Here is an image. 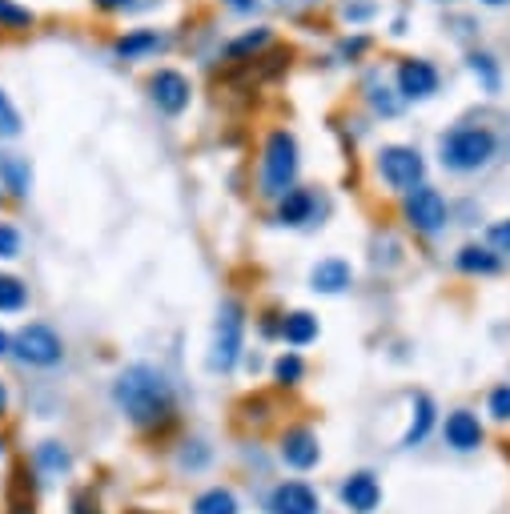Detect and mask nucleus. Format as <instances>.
I'll return each instance as SVG.
<instances>
[{
  "mask_svg": "<svg viewBox=\"0 0 510 514\" xmlns=\"http://www.w3.org/2000/svg\"><path fill=\"white\" fill-rule=\"evenodd\" d=\"M282 338L294 346V350H302V346H310L314 338H318V318L314 314H306V310H298V314H290L286 322H282Z\"/></svg>",
  "mask_w": 510,
  "mask_h": 514,
  "instance_id": "nucleus-21",
  "label": "nucleus"
},
{
  "mask_svg": "<svg viewBox=\"0 0 510 514\" xmlns=\"http://www.w3.org/2000/svg\"><path fill=\"white\" fill-rule=\"evenodd\" d=\"M97 5H101V9H109V13H113V9H129V5H133V0H97Z\"/></svg>",
  "mask_w": 510,
  "mask_h": 514,
  "instance_id": "nucleus-38",
  "label": "nucleus"
},
{
  "mask_svg": "<svg viewBox=\"0 0 510 514\" xmlns=\"http://www.w3.org/2000/svg\"><path fill=\"white\" fill-rule=\"evenodd\" d=\"M0 454H5V442H0Z\"/></svg>",
  "mask_w": 510,
  "mask_h": 514,
  "instance_id": "nucleus-43",
  "label": "nucleus"
},
{
  "mask_svg": "<svg viewBox=\"0 0 510 514\" xmlns=\"http://www.w3.org/2000/svg\"><path fill=\"white\" fill-rule=\"evenodd\" d=\"M370 109L378 117H398L402 113V97H394V89H386V85H374L370 89Z\"/></svg>",
  "mask_w": 510,
  "mask_h": 514,
  "instance_id": "nucleus-28",
  "label": "nucleus"
},
{
  "mask_svg": "<svg viewBox=\"0 0 510 514\" xmlns=\"http://www.w3.org/2000/svg\"><path fill=\"white\" fill-rule=\"evenodd\" d=\"M274 378H278V386H298L306 378V362L298 354H282L274 362Z\"/></svg>",
  "mask_w": 510,
  "mask_h": 514,
  "instance_id": "nucleus-26",
  "label": "nucleus"
},
{
  "mask_svg": "<svg viewBox=\"0 0 510 514\" xmlns=\"http://www.w3.org/2000/svg\"><path fill=\"white\" fill-rule=\"evenodd\" d=\"M350 282H354V270H350V262H342V257H326V262H318L310 270L314 294H342V290H350Z\"/></svg>",
  "mask_w": 510,
  "mask_h": 514,
  "instance_id": "nucleus-14",
  "label": "nucleus"
},
{
  "mask_svg": "<svg viewBox=\"0 0 510 514\" xmlns=\"http://www.w3.org/2000/svg\"><path fill=\"white\" fill-rule=\"evenodd\" d=\"M282 462L294 466V470H314L318 458H322V446H318V434L310 426H290L282 434Z\"/></svg>",
  "mask_w": 510,
  "mask_h": 514,
  "instance_id": "nucleus-11",
  "label": "nucleus"
},
{
  "mask_svg": "<svg viewBox=\"0 0 510 514\" xmlns=\"http://www.w3.org/2000/svg\"><path fill=\"white\" fill-rule=\"evenodd\" d=\"M0 189H9L13 197H29L33 189V165L21 153H0Z\"/></svg>",
  "mask_w": 510,
  "mask_h": 514,
  "instance_id": "nucleus-16",
  "label": "nucleus"
},
{
  "mask_svg": "<svg viewBox=\"0 0 510 514\" xmlns=\"http://www.w3.org/2000/svg\"><path fill=\"white\" fill-rule=\"evenodd\" d=\"M0 29H33V13L17 0H0Z\"/></svg>",
  "mask_w": 510,
  "mask_h": 514,
  "instance_id": "nucleus-27",
  "label": "nucleus"
},
{
  "mask_svg": "<svg viewBox=\"0 0 510 514\" xmlns=\"http://www.w3.org/2000/svg\"><path fill=\"white\" fill-rule=\"evenodd\" d=\"M21 113H17V105L0 93V137H21Z\"/></svg>",
  "mask_w": 510,
  "mask_h": 514,
  "instance_id": "nucleus-29",
  "label": "nucleus"
},
{
  "mask_svg": "<svg viewBox=\"0 0 510 514\" xmlns=\"http://www.w3.org/2000/svg\"><path fill=\"white\" fill-rule=\"evenodd\" d=\"M21 257V229L17 225H0V262Z\"/></svg>",
  "mask_w": 510,
  "mask_h": 514,
  "instance_id": "nucleus-31",
  "label": "nucleus"
},
{
  "mask_svg": "<svg viewBox=\"0 0 510 514\" xmlns=\"http://www.w3.org/2000/svg\"><path fill=\"white\" fill-rule=\"evenodd\" d=\"M486 237H490V249L494 253H510V217L506 221H494Z\"/></svg>",
  "mask_w": 510,
  "mask_h": 514,
  "instance_id": "nucleus-33",
  "label": "nucleus"
},
{
  "mask_svg": "<svg viewBox=\"0 0 510 514\" xmlns=\"http://www.w3.org/2000/svg\"><path fill=\"white\" fill-rule=\"evenodd\" d=\"M366 49H370V37H354V41H342L338 53H342V57H362Z\"/></svg>",
  "mask_w": 510,
  "mask_h": 514,
  "instance_id": "nucleus-35",
  "label": "nucleus"
},
{
  "mask_svg": "<svg viewBox=\"0 0 510 514\" xmlns=\"http://www.w3.org/2000/svg\"><path fill=\"white\" fill-rule=\"evenodd\" d=\"M478 5H486V9H502V5H510V0H478Z\"/></svg>",
  "mask_w": 510,
  "mask_h": 514,
  "instance_id": "nucleus-41",
  "label": "nucleus"
},
{
  "mask_svg": "<svg viewBox=\"0 0 510 514\" xmlns=\"http://www.w3.org/2000/svg\"><path fill=\"white\" fill-rule=\"evenodd\" d=\"M125 514H153V510H125Z\"/></svg>",
  "mask_w": 510,
  "mask_h": 514,
  "instance_id": "nucleus-42",
  "label": "nucleus"
},
{
  "mask_svg": "<svg viewBox=\"0 0 510 514\" xmlns=\"http://www.w3.org/2000/svg\"><path fill=\"white\" fill-rule=\"evenodd\" d=\"M225 5H229L233 13H253V9H258V0H225Z\"/></svg>",
  "mask_w": 510,
  "mask_h": 514,
  "instance_id": "nucleus-37",
  "label": "nucleus"
},
{
  "mask_svg": "<svg viewBox=\"0 0 510 514\" xmlns=\"http://www.w3.org/2000/svg\"><path fill=\"white\" fill-rule=\"evenodd\" d=\"M193 514H237V498L225 486H209L193 498Z\"/></svg>",
  "mask_w": 510,
  "mask_h": 514,
  "instance_id": "nucleus-22",
  "label": "nucleus"
},
{
  "mask_svg": "<svg viewBox=\"0 0 510 514\" xmlns=\"http://www.w3.org/2000/svg\"><path fill=\"white\" fill-rule=\"evenodd\" d=\"M438 69L430 65V61H422V57H410V61H402L398 65V97L402 101H426V97H434L438 93Z\"/></svg>",
  "mask_w": 510,
  "mask_h": 514,
  "instance_id": "nucleus-10",
  "label": "nucleus"
},
{
  "mask_svg": "<svg viewBox=\"0 0 510 514\" xmlns=\"http://www.w3.org/2000/svg\"><path fill=\"white\" fill-rule=\"evenodd\" d=\"M13 354H17L25 366H41V370H49V366H57V362L65 358V342L57 338V330H53V326H45V322H29V326H21V330H17V338H13Z\"/></svg>",
  "mask_w": 510,
  "mask_h": 514,
  "instance_id": "nucleus-6",
  "label": "nucleus"
},
{
  "mask_svg": "<svg viewBox=\"0 0 510 514\" xmlns=\"http://www.w3.org/2000/svg\"><path fill=\"white\" fill-rule=\"evenodd\" d=\"M342 502H346V510H350V514H374V510H378V502H382V486H378V478H374L370 470L350 474V478L342 482Z\"/></svg>",
  "mask_w": 510,
  "mask_h": 514,
  "instance_id": "nucleus-12",
  "label": "nucleus"
},
{
  "mask_svg": "<svg viewBox=\"0 0 510 514\" xmlns=\"http://www.w3.org/2000/svg\"><path fill=\"white\" fill-rule=\"evenodd\" d=\"M298 141L290 129H274L266 137V153H262V193L270 197H286L298 181Z\"/></svg>",
  "mask_w": 510,
  "mask_h": 514,
  "instance_id": "nucleus-3",
  "label": "nucleus"
},
{
  "mask_svg": "<svg viewBox=\"0 0 510 514\" xmlns=\"http://www.w3.org/2000/svg\"><path fill=\"white\" fill-rule=\"evenodd\" d=\"M29 306V290L21 278L0 274V314H21Z\"/></svg>",
  "mask_w": 510,
  "mask_h": 514,
  "instance_id": "nucleus-24",
  "label": "nucleus"
},
{
  "mask_svg": "<svg viewBox=\"0 0 510 514\" xmlns=\"http://www.w3.org/2000/svg\"><path fill=\"white\" fill-rule=\"evenodd\" d=\"M486 406H490V414H494L498 422H510V386H494Z\"/></svg>",
  "mask_w": 510,
  "mask_h": 514,
  "instance_id": "nucleus-32",
  "label": "nucleus"
},
{
  "mask_svg": "<svg viewBox=\"0 0 510 514\" xmlns=\"http://www.w3.org/2000/svg\"><path fill=\"white\" fill-rule=\"evenodd\" d=\"M73 514H101V506H97V498L89 490H77L73 494Z\"/></svg>",
  "mask_w": 510,
  "mask_h": 514,
  "instance_id": "nucleus-34",
  "label": "nucleus"
},
{
  "mask_svg": "<svg viewBox=\"0 0 510 514\" xmlns=\"http://www.w3.org/2000/svg\"><path fill=\"white\" fill-rule=\"evenodd\" d=\"M209 462V446L201 442V438H193V442H185V450H181V458H177V466L181 470H201Z\"/></svg>",
  "mask_w": 510,
  "mask_h": 514,
  "instance_id": "nucleus-30",
  "label": "nucleus"
},
{
  "mask_svg": "<svg viewBox=\"0 0 510 514\" xmlns=\"http://www.w3.org/2000/svg\"><path fill=\"white\" fill-rule=\"evenodd\" d=\"M434 426V402L430 394H414V414H410V426L402 434V446H418Z\"/></svg>",
  "mask_w": 510,
  "mask_h": 514,
  "instance_id": "nucleus-20",
  "label": "nucleus"
},
{
  "mask_svg": "<svg viewBox=\"0 0 510 514\" xmlns=\"http://www.w3.org/2000/svg\"><path fill=\"white\" fill-rule=\"evenodd\" d=\"M458 270L462 274H498L502 270V257L490 245H462L458 249Z\"/></svg>",
  "mask_w": 510,
  "mask_h": 514,
  "instance_id": "nucleus-19",
  "label": "nucleus"
},
{
  "mask_svg": "<svg viewBox=\"0 0 510 514\" xmlns=\"http://www.w3.org/2000/svg\"><path fill=\"white\" fill-rule=\"evenodd\" d=\"M270 514H322V498L310 482H278L266 498Z\"/></svg>",
  "mask_w": 510,
  "mask_h": 514,
  "instance_id": "nucleus-9",
  "label": "nucleus"
},
{
  "mask_svg": "<svg viewBox=\"0 0 510 514\" xmlns=\"http://www.w3.org/2000/svg\"><path fill=\"white\" fill-rule=\"evenodd\" d=\"M33 462H37V470H41L45 482H57L61 474H69L73 454H69V446H61V442H41L37 454H33Z\"/></svg>",
  "mask_w": 510,
  "mask_h": 514,
  "instance_id": "nucleus-18",
  "label": "nucleus"
},
{
  "mask_svg": "<svg viewBox=\"0 0 510 514\" xmlns=\"http://www.w3.org/2000/svg\"><path fill=\"white\" fill-rule=\"evenodd\" d=\"M113 402H117V410H121L133 426H145V430L165 426V422L173 418V410H177L173 382H169L157 366H149V362H133V366H125V370L117 374V382H113Z\"/></svg>",
  "mask_w": 510,
  "mask_h": 514,
  "instance_id": "nucleus-1",
  "label": "nucleus"
},
{
  "mask_svg": "<svg viewBox=\"0 0 510 514\" xmlns=\"http://www.w3.org/2000/svg\"><path fill=\"white\" fill-rule=\"evenodd\" d=\"M9 410V390H5V382H0V414Z\"/></svg>",
  "mask_w": 510,
  "mask_h": 514,
  "instance_id": "nucleus-40",
  "label": "nucleus"
},
{
  "mask_svg": "<svg viewBox=\"0 0 510 514\" xmlns=\"http://www.w3.org/2000/svg\"><path fill=\"white\" fill-rule=\"evenodd\" d=\"M446 446L450 450H458V454H470V450H478L482 446V422L470 414V410H454L450 418H446Z\"/></svg>",
  "mask_w": 510,
  "mask_h": 514,
  "instance_id": "nucleus-13",
  "label": "nucleus"
},
{
  "mask_svg": "<svg viewBox=\"0 0 510 514\" xmlns=\"http://www.w3.org/2000/svg\"><path fill=\"white\" fill-rule=\"evenodd\" d=\"M169 41L157 33V29H133V33H125V37H117V57L121 61H141V57H153V53H161Z\"/></svg>",
  "mask_w": 510,
  "mask_h": 514,
  "instance_id": "nucleus-17",
  "label": "nucleus"
},
{
  "mask_svg": "<svg viewBox=\"0 0 510 514\" xmlns=\"http://www.w3.org/2000/svg\"><path fill=\"white\" fill-rule=\"evenodd\" d=\"M5 354H13V338H9L5 330H0V358H5Z\"/></svg>",
  "mask_w": 510,
  "mask_h": 514,
  "instance_id": "nucleus-39",
  "label": "nucleus"
},
{
  "mask_svg": "<svg viewBox=\"0 0 510 514\" xmlns=\"http://www.w3.org/2000/svg\"><path fill=\"white\" fill-rule=\"evenodd\" d=\"M374 165H378V177L390 189H398V193L418 189L422 177H426V161H422V153L414 145H382L378 157H374Z\"/></svg>",
  "mask_w": 510,
  "mask_h": 514,
  "instance_id": "nucleus-5",
  "label": "nucleus"
},
{
  "mask_svg": "<svg viewBox=\"0 0 510 514\" xmlns=\"http://www.w3.org/2000/svg\"><path fill=\"white\" fill-rule=\"evenodd\" d=\"M314 213H318V197L310 193V189H302V185H294L286 197H278V221L282 225H310L314 221Z\"/></svg>",
  "mask_w": 510,
  "mask_h": 514,
  "instance_id": "nucleus-15",
  "label": "nucleus"
},
{
  "mask_svg": "<svg viewBox=\"0 0 510 514\" xmlns=\"http://www.w3.org/2000/svg\"><path fill=\"white\" fill-rule=\"evenodd\" d=\"M370 13H374V5H346L350 21H370Z\"/></svg>",
  "mask_w": 510,
  "mask_h": 514,
  "instance_id": "nucleus-36",
  "label": "nucleus"
},
{
  "mask_svg": "<svg viewBox=\"0 0 510 514\" xmlns=\"http://www.w3.org/2000/svg\"><path fill=\"white\" fill-rule=\"evenodd\" d=\"M494 153H498V137L486 125H454L438 141V161L450 173H478L494 161Z\"/></svg>",
  "mask_w": 510,
  "mask_h": 514,
  "instance_id": "nucleus-2",
  "label": "nucleus"
},
{
  "mask_svg": "<svg viewBox=\"0 0 510 514\" xmlns=\"http://www.w3.org/2000/svg\"><path fill=\"white\" fill-rule=\"evenodd\" d=\"M241 338H245V310L241 302L225 298L217 306V322H213V346H209V370L213 374H229L241 358Z\"/></svg>",
  "mask_w": 510,
  "mask_h": 514,
  "instance_id": "nucleus-4",
  "label": "nucleus"
},
{
  "mask_svg": "<svg viewBox=\"0 0 510 514\" xmlns=\"http://www.w3.org/2000/svg\"><path fill=\"white\" fill-rule=\"evenodd\" d=\"M189 97H193V85L185 73L177 69H157L149 77V101L165 113V117H181L189 109Z\"/></svg>",
  "mask_w": 510,
  "mask_h": 514,
  "instance_id": "nucleus-8",
  "label": "nucleus"
},
{
  "mask_svg": "<svg viewBox=\"0 0 510 514\" xmlns=\"http://www.w3.org/2000/svg\"><path fill=\"white\" fill-rule=\"evenodd\" d=\"M402 217L410 221L414 233H438V229H446V221H450V205H446V197H442L438 189L418 185V189L406 193Z\"/></svg>",
  "mask_w": 510,
  "mask_h": 514,
  "instance_id": "nucleus-7",
  "label": "nucleus"
},
{
  "mask_svg": "<svg viewBox=\"0 0 510 514\" xmlns=\"http://www.w3.org/2000/svg\"><path fill=\"white\" fill-rule=\"evenodd\" d=\"M266 45H270V29H253V33H245V37H237L225 53H229V61H245V57H258Z\"/></svg>",
  "mask_w": 510,
  "mask_h": 514,
  "instance_id": "nucleus-25",
  "label": "nucleus"
},
{
  "mask_svg": "<svg viewBox=\"0 0 510 514\" xmlns=\"http://www.w3.org/2000/svg\"><path fill=\"white\" fill-rule=\"evenodd\" d=\"M466 65H470V73L478 77V85H482L486 93H498V89H502V69H498V61H494L490 53L474 49V53L466 57Z\"/></svg>",
  "mask_w": 510,
  "mask_h": 514,
  "instance_id": "nucleus-23",
  "label": "nucleus"
}]
</instances>
